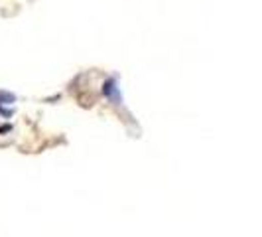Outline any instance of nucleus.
Masks as SVG:
<instances>
[{"label":"nucleus","mask_w":262,"mask_h":237,"mask_svg":"<svg viewBox=\"0 0 262 237\" xmlns=\"http://www.w3.org/2000/svg\"><path fill=\"white\" fill-rule=\"evenodd\" d=\"M0 115L10 117V115H12V109H4V107H2V103H0Z\"/></svg>","instance_id":"3"},{"label":"nucleus","mask_w":262,"mask_h":237,"mask_svg":"<svg viewBox=\"0 0 262 237\" xmlns=\"http://www.w3.org/2000/svg\"><path fill=\"white\" fill-rule=\"evenodd\" d=\"M10 101H16V95L8 91H0V103H10Z\"/></svg>","instance_id":"2"},{"label":"nucleus","mask_w":262,"mask_h":237,"mask_svg":"<svg viewBox=\"0 0 262 237\" xmlns=\"http://www.w3.org/2000/svg\"><path fill=\"white\" fill-rule=\"evenodd\" d=\"M103 93H105V97L111 103H115V105L122 103V95H120V87H118L117 83V77L106 79L105 83H103Z\"/></svg>","instance_id":"1"}]
</instances>
